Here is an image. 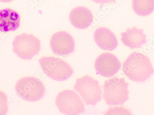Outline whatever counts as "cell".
Returning <instances> with one entry per match:
<instances>
[{"label": "cell", "mask_w": 154, "mask_h": 115, "mask_svg": "<svg viewBox=\"0 0 154 115\" xmlns=\"http://www.w3.org/2000/svg\"><path fill=\"white\" fill-rule=\"evenodd\" d=\"M105 115H131L129 110L123 107H115L109 109L105 113Z\"/></svg>", "instance_id": "obj_16"}, {"label": "cell", "mask_w": 154, "mask_h": 115, "mask_svg": "<svg viewBox=\"0 0 154 115\" xmlns=\"http://www.w3.org/2000/svg\"><path fill=\"white\" fill-rule=\"evenodd\" d=\"M121 40L123 44L131 49L139 48L147 42L146 35L143 29L136 27L128 29L126 32L121 34Z\"/></svg>", "instance_id": "obj_12"}, {"label": "cell", "mask_w": 154, "mask_h": 115, "mask_svg": "<svg viewBox=\"0 0 154 115\" xmlns=\"http://www.w3.org/2000/svg\"><path fill=\"white\" fill-rule=\"evenodd\" d=\"M74 88L87 105L95 106L101 101L102 91L99 82L90 76L77 79Z\"/></svg>", "instance_id": "obj_5"}, {"label": "cell", "mask_w": 154, "mask_h": 115, "mask_svg": "<svg viewBox=\"0 0 154 115\" xmlns=\"http://www.w3.org/2000/svg\"><path fill=\"white\" fill-rule=\"evenodd\" d=\"M69 20L74 27L84 30L88 28L93 23V16L88 8L84 7H78L71 11Z\"/></svg>", "instance_id": "obj_10"}, {"label": "cell", "mask_w": 154, "mask_h": 115, "mask_svg": "<svg viewBox=\"0 0 154 115\" xmlns=\"http://www.w3.org/2000/svg\"><path fill=\"white\" fill-rule=\"evenodd\" d=\"M129 85L123 78L114 77L105 81L103 86V98L106 104L122 105L127 101L129 99Z\"/></svg>", "instance_id": "obj_2"}, {"label": "cell", "mask_w": 154, "mask_h": 115, "mask_svg": "<svg viewBox=\"0 0 154 115\" xmlns=\"http://www.w3.org/2000/svg\"><path fill=\"white\" fill-rule=\"evenodd\" d=\"M55 104L66 115H79L85 111V105L80 97L73 90L62 91L58 94Z\"/></svg>", "instance_id": "obj_7"}, {"label": "cell", "mask_w": 154, "mask_h": 115, "mask_svg": "<svg viewBox=\"0 0 154 115\" xmlns=\"http://www.w3.org/2000/svg\"><path fill=\"white\" fill-rule=\"evenodd\" d=\"M13 1L14 0H0V2H10Z\"/></svg>", "instance_id": "obj_18"}, {"label": "cell", "mask_w": 154, "mask_h": 115, "mask_svg": "<svg viewBox=\"0 0 154 115\" xmlns=\"http://www.w3.org/2000/svg\"><path fill=\"white\" fill-rule=\"evenodd\" d=\"M93 2L100 4H105V3H114L116 0H91Z\"/></svg>", "instance_id": "obj_17"}, {"label": "cell", "mask_w": 154, "mask_h": 115, "mask_svg": "<svg viewBox=\"0 0 154 115\" xmlns=\"http://www.w3.org/2000/svg\"><path fill=\"white\" fill-rule=\"evenodd\" d=\"M20 15L10 8L0 10V32H14L20 26Z\"/></svg>", "instance_id": "obj_13"}, {"label": "cell", "mask_w": 154, "mask_h": 115, "mask_svg": "<svg viewBox=\"0 0 154 115\" xmlns=\"http://www.w3.org/2000/svg\"><path fill=\"white\" fill-rule=\"evenodd\" d=\"M132 7L137 15L148 16L154 11V0H132Z\"/></svg>", "instance_id": "obj_14"}, {"label": "cell", "mask_w": 154, "mask_h": 115, "mask_svg": "<svg viewBox=\"0 0 154 115\" xmlns=\"http://www.w3.org/2000/svg\"><path fill=\"white\" fill-rule=\"evenodd\" d=\"M123 71L131 81L144 82L154 73V69L149 58L142 53H131L123 64Z\"/></svg>", "instance_id": "obj_1"}, {"label": "cell", "mask_w": 154, "mask_h": 115, "mask_svg": "<svg viewBox=\"0 0 154 115\" xmlns=\"http://www.w3.org/2000/svg\"><path fill=\"white\" fill-rule=\"evenodd\" d=\"M8 111V98L3 92L0 91V115H5Z\"/></svg>", "instance_id": "obj_15"}, {"label": "cell", "mask_w": 154, "mask_h": 115, "mask_svg": "<svg viewBox=\"0 0 154 115\" xmlns=\"http://www.w3.org/2000/svg\"><path fill=\"white\" fill-rule=\"evenodd\" d=\"M121 67L118 59L109 53H102L95 60V68L97 73L106 77H113Z\"/></svg>", "instance_id": "obj_8"}, {"label": "cell", "mask_w": 154, "mask_h": 115, "mask_svg": "<svg viewBox=\"0 0 154 115\" xmlns=\"http://www.w3.org/2000/svg\"><path fill=\"white\" fill-rule=\"evenodd\" d=\"M39 63L44 73L55 81H66L73 73V70L69 64L58 58L42 57L39 59Z\"/></svg>", "instance_id": "obj_3"}, {"label": "cell", "mask_w": 154, "mask_h": 115, "mask_svg": "<svg viewBox=\"0 0 154 115\" xmlns=\"http://www.w3.org/2000/svg\"><path fill=\"white\" fill-rule=\"evenodd\" d=\"M52 51L60 56L69 55L74 51L75 42L72 36L65 32H57L54 34L50 41Z\"/></svg>", "instance_id": "obj_9"}, {"label": "cell", "mask_w": 154, "mask_h": 115, "mask_svg": "<svg viewBox=\"0 0 154 115\" xmlns=\"http://www.w3.org/2000/svg\"><path fill=\"white\" fill-rule=\"evenodd\" d=\"M94 39L97 45L103 50L113 51L118 45L115 35L106 27L97 29L94 32Z\"/></svg>", "instance_id": "obj_11"}, {"label": "cell", "mask_w": 154, "mask_h": 115, "mask_svg": "<svg viewBox=\"0 0 154 115\" xmlns=\"http://www.w3.org/2000/svg\"><path fill=\"white\" fill-rule=\"evenodd\" d=\"M13 47V51L19 58L30 60L39 52L41 42L33 35L23 33L15 37Z\"/></svg>", "instance_id": "obj_6"}, {"label": "cell", "mask_w": 154, "mask_h": 115, "mask_svg": "<svg viewBox=\"0 0 154 115\" xmlns=\"http://www.w3.org/2000/svg\"><path fill=\"white\" fill-rule=\"evenodd\" d=\"M15 90L22 99L29 102H36L43 98L45 92V86L37 78L24 77L16 83Z\"/></svg>", "instance_id": "obj_4"}]
</instances>
